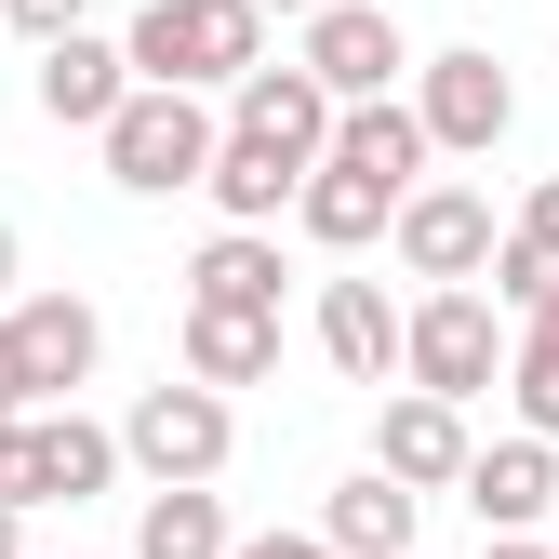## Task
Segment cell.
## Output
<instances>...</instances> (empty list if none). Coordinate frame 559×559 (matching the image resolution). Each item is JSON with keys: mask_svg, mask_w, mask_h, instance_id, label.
<instances>
[{"mask_svg": "<svg viewBox=\"0 0 559 559\" xmlns=\"http://www.w3.org/2000/svg\"><path fill=\"white\" fill-rule=\"evenodd\" d=\"M386 214H400V187L346 174V160H307V174H294V227H307L320 253H360V240H386Z\"/></svg>", "mask_w": 559, "mask_h": 559, "instance_id": "obj_18", "label": "cell"}, {"mask_svg": "<svg viewBox=\"0 0 559 559\" xmlns=\"http://www.w3.org/2000/svg\"><path fill=\"white\" fill-rule=\"evenodd\" d=\"M120 53H133V81H187V94H227L240 67L266 53V14H253V0H147Z\"/></svg>", "mask_w": 559, "mask_h": 559, "instance_id": "obj_3", "label": "cell"}, {"mask_svg": "<svg viewBox=\"0 0 559 559\" xmlns=\"http://www.w3.org/2000/svg\"><path fill=\"white\" fill-rule=\"evenodd\" d=\"M187 373L200 386H266L280 373V307H200L187 294Z\"/></svg>", "mask_w": 559, "mask_h": 559, "instance_id": "obj_19", "label": "cell"}, {"mask_svg": "<svg viewBox=\"0 0 559 559\" xmlns=\"http://www.w3.org/2000/svg\"><path fill=\"white\" fill-rule=\"evenodd\" d=\"M0 307H14V214H0Z\"/></svg>", "mask_w": 559, "mask_h": 559, "instance_id": "obj_29", "label": "cell"}, {"mask_svg": "<svg viewBox=\"0 0 559 559\" xmlns=\"http://www.w3.org/2000/svg\"><path fill=\"white\" fill-rule=\"evenodd\" d=\"M187 294L200 307H280V240L266 227H214L187 253Z\"/></svg>", "mask_w": 559, "mask_h": 559, "instance_id": "obj_21", "label": "cell"}, {"mask_svg": "<svg viewBox=\"0 0 559 559\" xmlns=\"http://www.w3.org/2000/svg\"><path fill=\"white\" fill-rule=\"evenodd\" d=\"M453 493L479 507V533H533L546 507H559V440H493V453H466V479H453Z\"/></svg>", "mask_w": 559, "mask_h": 559, "instance_id": "obj_13", "label": "cell"}, {"mask_svg": "<svg viewBox=\"0 0 559 559\" xmlns=\"http://www.w3.org/2000/svg\"><path fill=\"white\" fill-rule=\"evenodd\" d=\"M320 360L346 386H386L400 373V307H386V280H320Z\"/></svg>", "mask_w": 559, "mask_h": 559, "instance_id": "obj_16", "label": "cell"}, {"mask_svg": "<svg viewBox=\"0 0 559 559\" xmlns=\"http://www.w3.org/2000/svg\"><path fill=\"white\" fill-rule=\"evenodd\" d=\"M413 520H427V493L386 479V466H360V479H333L320 546H333V559H413Z\"/></svg>", "mask_w": 559, "mask_h": 559, "instance_id": "obj_15", "label": "cell"}, {"mask_svg": "<svg viewBox=\"0 0 559 559\" xmlns=\"http://www.w3.org/2000/svg\"><path fill=\"white\" fill-rule=\"evenodd\" d=\"M107 479H120V427H94L81 400H27L14 413V479H0L14 507H94Z\"/></svg>", "mask_w": 559, "mask_h": 559, "instance_id": "obj_5", "label": "cell"}, {"mask_svg": "<svg viewBox=\"0 0 559 559\" xmlns=\"http://www.w3.org/2000/svg\"><path fill=\"white\" fill-rule=\"evenodd\" d=\"M0 479H14V413H0Z\"/></svg>", "mask_w": 559, "mask_h": 559, "instance_id": "obj_30", "label": "cell"}, {"mask_svg": "<svg viewBox=\"0 0 559 559\" xmlns=\"http://www.w3.org/2000/svg\"><path fill=\"white\" fill-rule=\"evenodd\" d=\"M0 27H27V40H67V27H81V0H0Z\"/></svg>", "mask_w": 559, "mask_h": 559, "instance_id": "obj_24", "label": "cell"}, {"mask_svg": "<svg viewBox=\"0 0 559 559\" xmlns=\"http://www.w3.org/2000/svg\"><path fill=\"white\" fill-rule=\"evenodd\" d=\"M227 453H240V413L200 373H174L120 413V466H147V479H227Z\"/></svg>", "mask_w": 559, "mask_h": 559, "instance_id": "obj_6", "label": "cell"}, {"mask_svg": "<svg viewBox=\"0 0 559 559\" xmlns=\"http://www.w3.org/2000/svg\"><path fill=\"white\" fill-rule=\"evenodd\" d=\"M227 559H333V546H320V533H240Z\"/></svg>", "mask_w": 559, "mask_h": 559, "instance_id": "obj_25", "label": "cell"}, {"mask_svg": "<svg viewBox=\"0 0 559 559\" xmlns=\"http://www.w3.org/2000/svg\"><path fill=\"white\" fill-rule=\"evenodd\" d=\"M400 386H427V400L507 386V307L479 294V280H427V294L400 307Z\"/></svg>", "mask_w": 559, "mask_h": 559, "instance_id": "obj_2", "label": "cell"}, {"mask_svg": "<svg viewBox=\"0 0 559 559\" xmlns=\"http://www.w3.org/2000/svg\"><path fill=\"white\" fill-rule=\"evenodd\" d=\"M0 559H27V507L14 493H0Z\"/></svg>", "mask_w": 559, "mask_h": 559, "instance_id": "obj_28", "label": "cell"}, {"mask_svg": "<svg viewBox=\"0 0 559 559\" xmlns=\"http://www.w3.org/2000/svg\"><path fill=\"white\" fill-rule=\"evenodd\" d=\"M413 120H427V147H440V160H493V147H507V120H520L507 53H493V40L427 53V67H413Z\"/></svg>", "mask_w": 559, "mask_h": 559, "instance_id": "obj_4", "label": "cell"}, {"mask_svg": "<svg viewBox=\"0 0 559 559\" xmlns=\"http://www.w3.org/2000/svg\"><path fill=\"white\" fill-rule=\"evenodd\" d=\"M227 493L214 479H147V520H133V559H227Z\"/></svg>", "mask_w": 559, "mask_h": 559, "instance_id": "obj_20", "label": "cell"}, {"mask_svg": "<svg viewBox=\"0 0 559 559\" xmlns=\"http://www.w3.org/2000/svg\"><path fill=\"white\" fill-rule=\"evenodd\" d=\"M27 94H40V120H53V133H94V120L133 94V53H120V40H94V27H67V40H40V81H27Z\"/></svg>", "mask_w": 559, "mask_h": 559, "instance_id": "obj_12", "label": "cell"}, {"mask_svg": "<svg viewBox=\"0 0 559 559\" xmlns=\"http://www.w3.org/2000/svg\"><path fill=\"white\" fill-rule=\"evenodd\" d=\"M0 413H27V373H14V333H0Z\"/></svg>", "mask_w": 559, "mask_h": 559, "instance_id": "obj_27", "label": "cell"}, {"mask_svg": "<svg viewBox=\"0 0 559 559\" xmlns=\"http://www.w3.org/2000/svg\"><path fill=\"white\" fill-rule=\"evenodd\" d=\"M307 40H294V67L346 107V94H400V67H413V40H400V14L386 0H320V14H294Z\"/></svg>", "mask_w": 559, "mask_h": 559, "instance_id": "obj_7", "label": "cell"}, {"mask_svg": "<svg viewBox=\"0 0 559 559\" xmlns=\"http://www.w3.org/2000/svg\"><path fill=\"white\" fill-rule=\"evenodd\" d=\"M479 559H559V546H533V533H479Z\"/></svg>", "mask_w": 559, "mask_h": 559, "instance_id": "obj_26", "label": "cell"}, {"mask_svg": "<svg viewBox=\"0 0 559 559\" xmlns=\"http://www.w3.org/2000/svg\"><path fill=\"white\" fill-rule=\"evenodd\" d=\"M507 240H520V253H546V266H559V174H546V187H533V200H520V227H507Z\"/></svg>", "mask_w": 559, "mask_h": 559, "instance_id": "obj_23", "label": "cell"}, {"mask_svg": "<svg viewBox=\"0 0 559 559\" xmlns=\"http://www.w3.org/2000/svg\"><path fill=\"white\" fill-rule=\"evenodd\" d=\"M507 400H520L533 440H559V294L520 307V333H507Z\"/></svg>", "mask_w": 559, "mask_h": 559, "instance_id": "obj_22", "label": "cell"}, {"mask_svg": "<svg viewBox=\"0 0 559 559\" xmlns=\"http://www.w3.org/2000/svg\"><path fill=\"white\" fill-rule=\"evenodd\" d=\"M320 160H346V174H373V187H413L440 147H427V120H413V94H346L333 107V147Z\"/></svg>", "mask_w": 559, "mask_h": 559, "instance_id": "obj_14", "label": "cell"}, {"mask_svg": "<svg viewBox=\"0 0 559 559\" xmlns=\"http://www.w3.org/2000/svg\"><path fill=\"white\" fill-rule=\"evenodd\" d=\"M400 266L413 280H479V253H493V200L479 187H440V174H413L400 187V214H386Z\"/></svg>", "mask_w": 559, "mask_h": 559, "instance_id": "obj_8", "label": "cell"}, {"mask_svg": "<svg viewBox=\"0 0 559 559\" xmlns=\"http://www.w3.org/2000/svg\"><path fill=\"white\" fill-rule=\"evenodd\" d=\"M227 120H240V133H266V147H294V160H320V147H333V94L307 81L294 53H280V67L253 53L240 81H227Z\"/></svg>", "mask_w": 559, "mask_h": 559, "instance_id": "obj_11", "label": "cell"}, {"mask_svg": "<svg viewBox=\"0 0 559 559\" xmlns=\"http://www.w3.org/2000/svg\"><path fill=\"white\" fill-rule=\"evenodd\" d=\"M214 94H187V81H133L107 120H94V147H107V187H133V200H174V187H200V160H214Z\"/></svg>", "mask_w": 559, "mask_h": 559, "instance_id": "obj_1", "label": "cell"}, {"mask_svg": "<svg viewBox=\"0 0 559 559\" xmlns=\"http://www.w3.org/2000/svg\"><path fill=\"white\" fill-rule=\"evenodd\" d=\"M253 14H320V0H253Z\"/></svg>", "mask_w": 559, "mask_h": 559, "instance_id": "obj_31", "label": "cell"}, {"mask_svg": "<svg viewBox=\"0 0 559 559\" xmlns=\"http://www.w3.org/2000/svg\"><path fill=\"white\" fill-rule=\"evenodd\" d=\"M466 400H427V386H386L373 400V466L386 479H413V493H453V479H466Z\"/></svg>", "mask_w": 559, "mask_h": 559, "instance_id": "obj_10", "label": "cell"}, {"mask_svg": "<svg viewBox=\"0 0 559 559\" xmlns=\"http://www.w3.org/2000/svg\"><path fill=\"white\" fill-rule=\"evenodd\" d=\"M0 333H14V373H27V400L94 386V360H107V320H94V294H14V307H0Z\"/></svg>", "mask_w": 559, "mask_h": 559, "instance_id": "obj_9", "label": "cell"}, {"mask_svg": "<svg viewBox=\"0 0 559 559\" xmlns=\"http://www.w3.org/2000/svg\"><path fill=\"white\" fill-rule=\"evenodd\" d=\"M294 174H307V160L266 147V133H240V120L214 133V160H200V187H214L227 227H280V214H294Z\"/></svg>", "mask_w": 559, "mask_h": 559, "instance_id": "obj_17", "label": "cell"}]
</instances>
